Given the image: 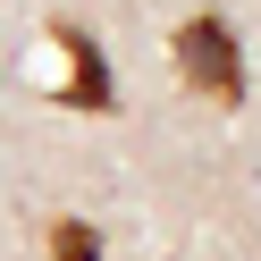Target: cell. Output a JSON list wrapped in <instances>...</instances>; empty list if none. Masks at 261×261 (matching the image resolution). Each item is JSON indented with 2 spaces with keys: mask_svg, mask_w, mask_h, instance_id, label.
Here are the masks:
<instances>
[{
  "mask_svg": "<svg viewBox=\"0 0 261 261\" xmlns=\"http://www.w3.org/2000/svg\"><path fill=\"white\" fill-rule=\"evenodd\" d=\"M51 261H101V236H93L85 219H59L51 227Z\"/></svg>",
  "mask_w": 261,
  "mask_h": 261,
  "instance_id": "3",
  "label": "cell"
},
{
  "mask_svg": "<svg viewBox=\"0 0 261 261\" xmlns=\"http://www.w3.org/2000/svg\"><path fill=\"white\" fill-rule=\"evenodd\" d=\"M177 76H186V93H202L219 110L244 101V51L227 34V17H186L177 25Z\"/></svg>",
  "mask_w": 261,
  "mask_h": 261,
  "instance_id": "1",
  "label": "cell"
},
{
  "mask_svg": "<svg viewBox=\"0 0 261 261\" xmlns=\"http://www.w3.org/2000/svg\"><path fill=\"white\" fill-rule=\"evenodd\" d=\"M51 42L76 59V85L59 93V110H110V59H101V42H93L85 25H51Z\"/></svg>",
  "mask_w": 261,
  "mask_h": 261,
  "instance_id": "2",
  "label": "cell"
}]
</instances>
